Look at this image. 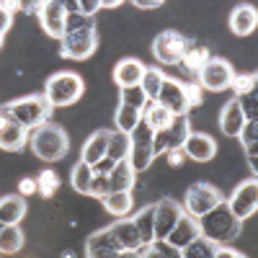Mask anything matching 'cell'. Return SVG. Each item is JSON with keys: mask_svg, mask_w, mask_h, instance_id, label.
I'll return each mask as SVG.
<instances>
[{"mask_svg": "<svg viewBox=\"0 0 258 258\" xmlns=\"http://www.w3.org/2000/svg\"><path fill=\"white\" fill-rule=\"evenodd\" d=\"M0 116L31 132V129L52 121V106L44 98V93H31V96L13 98V101L3 103L0 106Z\"/></svg>", "mask_w": 258, "mask_h": 258, "instance_id": "1", "label": "cell"}, {"mask_svg": "<svg viewBox=\"0 0 258 258\" xmlns=\"http://www.w3.org/2000/svg\"><path fill=\"white\" fill-rule=\"evenodd\" d=\"M197 225H199V235H202V238L212 240L214 245H230L240 235V230H243V222L227 209L225 202H220L214 209L202 214V217L197 220Z\"/></svg>", "mask_w": 258, "mask_h": 258, "instance_id": "2", "label": "cell"}, {"mask_svg": "<svg viewBox=\"0 0 258 258\" xmlns=\"http://www.w3.org/2000/svg\"><path fill=\"white\" fill-rule=\"evenodd\" d=\"M29 147L39 160L57 163V160H62L64 155H68L70 137L59 124L47 121V124H41V126H36V129L29 132Z\"/></svg>", "mask_w": 258, "mask_h": 258, "instance_id": "3", "label": "cell"}, {"mask_svg": "<svg viewBox=\"0 0 258 258\" xmlns=\"http://www.w3.org/2000/svg\"><path fill=\"white\" fill-rule=\"evenodd\" d=\"M85 91V83L78 73L73 70H62L47 78L44 83V98L49 101L52 109H64V106H73L80 101Z\"/></svg>", "mask_w": 258, "mask_h": 258, "instance_id": "4", "label": "cell"}, {"mask_svg": "<svg viewBox=\"0 0 258 258\" xmlns=\"http://www.w3.org/2000/svg\"><path fill=\"white\" fill-rule=\"evenodd\" d=\"M220 202H225V194L212 186L207 181H194L188 188H186V197H183V212L188 214V217L199 220L202 214H207L209 209H214Z\"/></svg>", "mask_w": 258, "mask_h": 258, "instance_id": "5", "label": "cell"}, {"mask_svg": "<svg viewBox=\"0 0 258 258\" xmlns=\"http://www.w3.org/2000/svg\"><path fill=\"white\" fill-rule=\"evenodd\" d=\"M153 126H150L145 119L135 126V132L129 135V165H132L135 173H142V170H147L150 165H153L155 160V153H153Z\"/></svg>", "mask_w": 258, "mask_h": 258, "instance_id": "6", "label": "cell"}, {"mask_svg": "<svg viewBox=\"0 0 258 258\" xmlns=\"http://www.w3.org/2000/svg\"><path fill=\"white\" fill-rule=\"evenodd\" d=\"M191 49V39H186L181 31H160L153 39V57L160 64H181L183 54Z\"/></svg>", "mask_w": 258, "mask_h": 258, "instance_id": "7", "label": "cell"}, {"mask_svg": "<svg viewBox=\"0 0 258 258\" xmlns=\"http://www.w3.org/2000/svg\"><path fill=\"white\" fill-rule=\"evenodd\" d=\"M96 47H98L96 26L93 29H80V31H68L59 39V54L64 59H75V62L88 59L96 52Z\"/></svg>", "mask_w": 258, "mask_h": 258, "instance_id": "8", "label": "cell"}, {"mask_svg": "<svg viewBox=\"0 0 258 258\" xmlns=\"http://www.w3.org/2000/svg\"><path fill=\"white\" fill-rule=\"evenodd\" d=\"M235 78V70H232V64L222 57H212L204 68L199 70L197 75V83H199V88L202 91H212V93H220V91H227L230 88V83Z\"/></svg>", "mask_w": 258, "mask_h": 258, "instance_id": "9", "label": "cell"}, {"mask_svg": "<svg viewBox=\"0 0 258 258\" xmlns=\"http://www.w3.org/2000/svg\"><path fill=\"white\" fill-rule=\"evenodd\" d=\"M225 204H227V209L240 222L248 220V217H253L255 209H258V181L255 178H248V181L238 183V186H235V191L225 199Z\"/></svg>", "mask_w": 258, "mask_h": 258, "instance_id": "10", "label": "cell"}, {"mask_svg": "<svg viewBox=\"0 0 258 258\" xmlns=\"http://www.w3.org/2000/svg\"><path fill=\"white\" fill-rule=\"evenodd\" d=\"M39 13V24L52 39H62L64 36V21H68V13H64V6L59 0H44V3L36 6Z\"/></svg>", "mask_w": 258, "mask_h": 258, "instance_id": "11", "label": "cell"}, {"mask_svg": "<svg viewBox=\"0 0 258 258\" xmlns=\"http://www.w3.org/2000/svg\"><path fill=\"white\" fill-rule=\"evenodd\" d=\"M163 109H168L173 116H188V106H186V93H183V83L176 78H165L160 85L158 101Z\"/></svg>", "mask_w": 258, "mask_h": 258, "instance_id": "12", "label": "cell"}, {"mask_svg": "<svg viewBox=\"0 0 258 258\" xmlns=\"http://www.w3.org/2000/svg\"><path fill=\"white\" fill-rule=\"evenodd\" d=\"M183 207L176 199H160L155 202V240H165L168 232L176 227V222L181 220Z\"/></svg>", "mask_w": 258, "mask_h": 258, "instance_id": "13", "label": "cell"}, {"mask_svg": "<svg viewBox=\"0 0 258 258\" xmlns=\"http://www.w3.org/2000/svg\"><path fill=\"white\" fill-rule=\"evenodd\" d=\"M109 232H111V238H114L119 250H142L145 248L132 217H119L116 222L109 225Z\"/></svg>", "mask_w": 258, "mask_h": 258, "instance_id": "14", "label": "cell"}, {"mask_svg": "<svg viewBox=\"0 0 258 258\" xmlns=\"http://www.w3.org/2000/svg\"><path fill=\"white\" fill-rule=\"evenodd\" d=\"M183 153H186V158L197 160V163H207L217 155V142L207 132H191L183 142Z\"/></svg>", "mask_w": 258, "mask_h": 258, "instance_id": "15", "label": "cell"}, {"mask_svg": "<svg viewBox=\"0 0 258 258\" xmlns=\"http://www.w3.org/2000/svg\"><path fill=\"white\" fill-rule=\"evenodd\" d=\"M227 24H230V31L235 36H250L255 31V26H258V11H255V6L238 3V6L230 11Z\"/></svg>", "mask_w": 258, "mask_h": 258, "instance_id": "16", "label": "cell"}, {"mask_svg": "<svg viewBox=\"0 0 258 258\" xmlns=\"http://www.w3.org/2000/svg\"><path fill=\"white\" fill-rule=\"evenodd\" d=\"M142 73H145V64L137 57H124L114 68V83L119 85V91L135 88V85H140V80H142Z\"/></svg>", "mask_w": 258, "mask_h": 258, "instance_id": "17", "label": "cell"}, {"mask_svg": "<svg viewBox=\"0 0 258 258\" xmlns=\"http://www.w3.org/2000/svg\"><path fill=\"white\" fill-rule=\"evenodd\" d=\"M116 253H119V248L111 238L109 227L91 232L88 240H85V258H114Z\"/></svg>", "mask_w": 258, "mask_h": 258, "instance_id": "18", "label": "cell"}, {"mask_svg": "<svg viewBox=\"0 0 258 258\" xmlns=\"http://www.w3.org/2000/svg\"><path fill=\"white\" fill-rule=\"evenodd\" d=\"M194 238H199V225H197V220L188 217V214L183 212V214H181V220L176 222V227L168 232L165 243H168L170 248H176V250H183Z\"/></svg>", "mask_w": 258, "mask_h": 258, "instance_id": "19", "label": "cell"}, {"mask_svg": "<svg viewBox=\"0 0 258 258\" xmlns=\"http://www.w3.org/2000/svg\"><path fill=\"white\" fill-rule=\"evenodd\" d=\"M111 132H114V129H98V132H93L88 140H85V145H83L80 160H83V163H88V165L93 168V165L106 155V147H109Z\"/></svg>", "mask_w": 258, "mask_h": 258, "instance_id": "20", "label": "cell"}, {"mask_svg": "<svg viewBox=\"0 0 258 258\" xmlns=\"http://www.w3.org/2000/svg\"><path fill=\"white\" fill-rule=\"evenodd\" d=\"M26 197L21 194H8L0 199V225H21V220L26 217Z\"/></svg>", "mask_w": 258, "mask_h": 258, "instance_id": "21", "label": "cell"}, {"mask_svg": "<svg viewBox=\"0 0 258 258\" xmlns=\"http://www.w3.org/2000/svg\"><path fill=\"white\" fill-rule=\"evenodd\" d=\"M26 145H29V129L18 126L13 121H3V124H0V150L21 153Z\"/></svg>", "mask_w": 258, "mask_h": 258, "instance_id": "22", "label": "cell"}, {"mask_svg": "<svg viewBox=\"0 0 258 258\" xmlns=\"http://www.w3.org/2000/svg\"><path fill=\"white\" fill-rule=\"evenodd\" d=\"M245 121H248V119H245L243 111H240L238 98H232V101H227V103L222 106V114H220V129H222V135L238 137Z\"/></svg>", "mask_w": 258, "mask_h": 258, "instance_id": "23", "label": "cell"}, {"mask_svg": "<svg viewBox=\"0 0 258 258\" xmlns=\"http://www.w3.org/2000/svg\"><path fill=\"white\" fill-rule=\"evenodd\" d=\"M140 238H142V245L147 248L150 243H155V204H147L142 207L135 217H132Z\"/></svg>", "mask_w": 258, "mask_h": 258, "instance_id": "24", "label": "cell"}, {"mask_svg": "<svg viewBox=\"0 0 258 258\" xmlns=\"http://www.w3.org/2000/svg\"><path fill=\"white\" fill-rule=\"evenodd\" d=\"M135 183H137V173L132 170L129 160L116 163L114 170L109 173V186H111V191H132Z\"/></svg>", "mask_w": 258, "mask_h": 258, "instance_id": "25", "label": "cell"}, {"mask_svg": "<svg viewBox=\"0 0 258 258\" xmlns=\"http://www.w3.org/2000/svg\"><path fill=\"white\" fill-rule=\"evenodd\" d=\"M135 207V197L132 191H111L109 197L103 199V209L111 214V217H126Z\"/></svg>", "mask_w": 258, "mask_h": 258, "instance_id": "26", "label": "cell"}, {"mask_svg": "<svg viewBox=\"0 0 258 258\" xmlns=\"http://www.w3.org/2000/svg\"><path fill=\"white\" fill-rule=\"evenodd\" d=\"M24 230H21V225H6L0 227V253L3 255H13L18 253L21 248H24Z\"/></svg>", "mask_w": 258, "mask_h": 258, "instance_id": "27", "label": "cell"}, {"mask_svg": "<svg viewBox=\"0 0 258 258\" xmlns=\"http://www.w3.org/2000/svg\"><path fill=\"white\" fill-rule=\"evenodd\" d=\"M142 121V111L132 109V106H126V103H119L116 106V111H114V124H116V132L121 135H132L135 132V126Z\"/></svg>", "mask_w": 258, "mask_h": 258, "instance_id": "28", "label": "cell"}, {"mask_svg": "<svg viewBox=\"0 0 258 258\" xmlns=\"http://www.w3.org/2000/svg\"><path fill=\"white\" fill-rule=\"evenodd\" d=\"M142 119L153 126V132H163V129H168L170 124H173V114H170L168 109H163V106L155 103V101L142 111Z\"/></svg>", "mask_w": 258, "mask_h": 258, "instance_id": "29", "label": "cell"}, {"mask_svg": "<svg viewBox=\"0 0 258 258\" xmlns=\"http://www.w3.org/2000/svg\"><path fill=\"white\" fill-rule=\"evenodd\" d=\"M163 80H165V73H163L160 68H145L142 80H140V88H142V93L147 96V101H150V103L158 101V93H160Z\"/></svg>", "mask_w": 258, "mask_h": 258, "instance_id": "30", "label": "cell"}, {"mask_svg": "<svg viewBox=\"0 0 258 258\" xmlns=\"http://www.w3.org/2000/svg\"><path fill=\"white\" fill-rule=\"evenodd\" d=\"M165 137H168V150H176V147H183L186 137L191 135V124H188V116H173V124L168 129H163Z\"/></svg>", "mask_w": 258, "mask_h": 258, "instance_id": "31", "label": "cell"}, {"mask_svg": "<svg viewBox=\"0 0 258 258\" xmlns=\"http://www.w3.org/2000/svg\"><path fill=\"white\" fill-rule=\"evenodd\" d=\"M91 181H93V168H91L88 163L78 160V163L73 165V170H70V183H73V188H75L78 194H85V197H88Z\"/></svg>", "mask_w": 258, "mask_h": 258, "instance_id": "32", "label": "cell"}, {"mask_svg": "<svg viewBox=\"0 0 258 258\" xmlns=\"http://www.w3.org/2000/svg\"><path fill=\"white\" fill-rule=\"evenodd\" d=\"M209 59H212V52L207 47H191L183 54V59H181V68L188 70V73H194V75H199V70L204 68Z\"/></svg>", "mask_w": 258, "mask_h": 258, "instance_id": "33", "label": "cell"}, {"mask_svg": "<svg viewBox=\"0 0 258 258\" xmlns=\"http://www.w3.org/2000/svg\"><path fill=\"white\" fill-rule=\"evenodd\" d=\"M214 253H217V245L199 235V238H194V240L181 250V258H214Z\"/></svg>", "mask_w": 258, "mask_h": 258, "instance_id": "34", "label": "cell"}, {"mask_svg": "<svg viewBox=\"0 0 258 258\" xmlns=\"http://www.w3.org/2000/svg\"><path fill=\"white\" fill-rule=\"evenodd\" d=\"M106 158H111L114 163H121L129 158V135L121 132H111L109 147H106Z\"/></svg>", "mask_w": 258, "mask_h": 258, "instance_id": "35", "label": "cell"}, {"mask_svg": "<svg viewBox=\"0 0 258 258\" xmlns=\"http://www.w3.org/2000/svg\"><path fill=\"white\" fill-rule=\"evenodd\" d=\"M36 194H41V199H52L54 194H57V188H59V176L54 173L52 168H47V170H41V173L36 176Z\"/></svg>", "mask_w": 258, "mask_h": 258, "instance_id": "36", "label": "cell"}, {"mask_svg": "<svg viewBox=\"0 0 258 258\" xmlns=\"http://www.w3.org/2000/svg\"><path fill=\"white\" fill-rule=\"evenodd\" d=\"M119 103H126V106H132V109H137V111H145L147 106H150V101H147V96L142 93L140 85L119 91Z\"/></svg>", "mask_w": 258, "mask_h": 258, "instance_id": "37", "label": "cell"}, {"mask_svg": "<svg viewBox=\"0 0 258 258\" xmlns=\"http://www.w3.org/2000/svg\"><path fill=\"white\" fill-rule=\"evenodd\" d=\"M255 83H258V75H255V73H235L230 88L235 91V98H238V96L253 93V91H255Z\"/></svg>", "mask_w": 258, "mask_h": 258, "instance_id": "38", "label": "cell"}, {"mask_svg": "<svg viewBox=\"0 0 258 258\" xmlns=\"http://www.w3.org/2000/svg\"><path fill=\"white\" fill-rule=\"evenodd\" d=\"M142 258H181V250L170 248L165 240H155L147 248H142Z\"/></svg>", "mask_w": 258, "mask_h": 258, "instance_id": "39", "label": "cell"}, {"mask_svg": "<svg viewBox=\"0 0 258 258\" xmlns=\"http://www.w3.org/2000/svg\"><path fill=\"white\" fill-rule=\"evenodd\" d=\"M238 140H240L243 150H248V147H253V145L258 142V119H248V121L243 124Z\"/></svg>", "mask_w": 258, "mask_h": 258, "instance_id": "40", "label": "cell"}, {"mask_svg": "<svg viewBox=\"0 0 258 258\" xmlns=\"http://www.w3.org/2000/svg\"><path fill=\"white\" fill-rule=\"evenodd\" d=\"M111 194V186H109V176H96L93 173V181H91V191H88V197L93 199H106Z\"/></svg>", "mask_w": 258, "mask_h": 258, "instance_id": "41", "label": "cell"}, {"mask_svg": "<svg viewBox=\"0 0 258 258\" xmlns=\"http://www.w3.org/2000/svg\"><path fill=\"white\" fill-rule=\"evenodd\" d=\"M183 93H186V106H188V111L194 109V106H202L204 91L199 88V83H186V85H183Z\"/></svg>", "mask_w": 258, "mask_h": 258, "instance_id": "42", "label": "cell"}, {"mask_svg": "<svg viewBox=\"0 0 258 258\" xmlns=\"http://www.w3.org/2000/svg\"><path fill=\"white\" fill-rule=\"evenodd\" d=\"M255 103H258L255 91H253V93H245V96H238V106H240V111H243L245 119H255V114H258Z\"/></svg>", "mask_w": 258, "mask_h": 258, "instance_id": "43", "label": "cell"}, {"mask_svg": "<svg viewBox=\"0 0 258 258\" xmlns=\"http://www.w3.org/2000/svg\"><path fill=\"white\" fill-rule=\"evenodd\" d=\"M96 21L93 18H85V16H68L64 21V34L68 31H80V29H93Z\"/></svg>", "mask_w": 258, "mask_h": 258, "instance_id": "44", "label": "cell"}, {"mask_svg": "<svg viewBox=\"0 0 258 258\" xmlns=\"http://www.w3.org/2000/svg\"><path fill=\"white\" fill-rule=\"evenodd\" d=\"M13 8H18V3H0V34L3 36L13 24Z\"/></svg>", "mask_w": 258, "mask_h": 258, "instance_id": "45", "label": "cell"}, {"mask_svg": "<svg viewBox=\"0 0 258 258\" xmlns=\"http://www.w3.org/2000/svg\"><path fill=\"white\" fill-rule=\"evenodd\" d=\"M96 11H101V0H78V13L85 18H93Z\"/></svg>", "mask_w": 258, "mask_h": 258, "instance_id": "46", "label": "cell"}, {"mask_svg": "<svg viewBox=\"0 0 258 258\" xmlns=\"http://www.w3.org/2000/svg\"><path fill=\"white\" fill-rule=\"evenodd\" d=\"M114 165H116V163H114L111 158H106V155H103V158L93 165V173H96V176H109L111 170H114Z\"/></svg>", "mask_w": 258, "mask_h": 258, "instance_id": "47", "label": "cell"}, {"mask_svg": "<svg viewBox=\"0 0 258 258\" xmlns=\"http://www.w3.org/2000/svg\"><path fill=\"white\" fill-rule=\"evenodd\" d=\"M165 160L170 168H178L183 160H186V153H183V147H176V150H168L165 153Z\"/></svg>", "mask_w": 258, "mask_h": 258, "instance_id": "48", "label": "cell"}, {"mask_svg": "<svg viewBox=\"0 0 258 258\" xmlns=\"http://www.w3.org/2000/svg\"><path fill=\"white\" fill-rule=\"evenodd\" d=\"M39 188H36V178H21L18 183V194L21 197H34Z\"/></svg>", "mask_w": 258, "mask_h": 258, "instance_id": "49", "label": "cell"}, {"mask_svg": "<svg viewBox=\"0 0 258 258\" xmlns=\"http://www.w3.org/2000/svg\"><path fill=\"white\" fill-rule=\"evenodd\" d=\"M214 258H248V255L240 253V250H235V248H230V245H217Z\"/></svg>", "mask_w": 258, "mask_h": 258, "instance_id": "50", "label": "cell"}, {"mask_svg": "<svg viewBox=\"0 0 258 258\" xmlns=\"http://www.w3.org/2000/svg\"><path fill=\"white\" fill-rule=\"evenodd\" d=\"M245 155H248V165H250V173L255 176V173H258V158H255V155H258V150H255V145L245 150Z\"/></svg>", "mask_w": 258, "mask_h": 258, "instance_id": "51", "label": "cell"}, {"mask_svg": "<svg viewBox=\"0 0 258 258\" xmlns=\"http://www.w3.org/2000/svg\"><path fill=\"white\" fill-rule=\"evenodd\" d=\"M135 6L140 11H153V8H160L163 6V0H135Z\"/></svg>", "mask_w": 258, "mask_h": 258, "instance_id": "52", "label": "cell"}, {"mask_svg": "<svg viewBox=\"0 0 258 258\" xmlns=\"http://www.w3.org/2000/svg\"><path fill=\"white\" fill-rule=\"evenodd\" d=\"M114 258H142V250H119Z\"/></svg>", "mask_w": 258, "mask_h": 258, "instance_id": "53", "label": "cell"}, {"mask_svg": "<svg viewBox=\"0 0 258 258\" xmlns=\"http://www.w3.org/2000/svg\"><path fill=\"white\" fill-rule=\"evenodd\" d=\"M121 0H101V8H119Z\"/></svg>", "mask_w": 258, "mask_h": 258, "instance_id": "54", "label": "cell"}, {"mask_svg": "<svg viewBox=\"0 0 258 258\" xmlns=\"http://www.w3.org/2000/svg\"><path fill=\"white\" fill-rule=\"evenodd\" d=\"M64 258H75V253L73 250H64Z\"/></svg>", "mask_w": 258, "mask_h": 258, "instance_id": "55", "label": "cell"}, {"mask_svg": "<svg viewBox=\"0 0 258 258\" xmlns=\"http://www.w3.org/2000/svg\"><path fill=\"white\" fill-rule=\"evenodd\" d=\"M3 39H6V36H3V34H0V47H3Z\"/></svg>", "mask_w": 258, "mask_h": 258, "instance_id": "56", "label": "cell"}, {"mask_svg": "<svg viewBox=\"0 0 258 258\" xmlns=\"http://www.w3.org/2000/svg\"><path fill=\"white\" fill-rule=\"evenodd\" d=\"M0 227H3V225H0Z\"/></svg>", "mask_w": 258, "mask_h": 258, "instance_id": "57", "label": "cell"}]
</instances>
